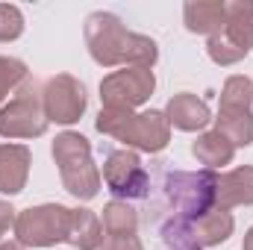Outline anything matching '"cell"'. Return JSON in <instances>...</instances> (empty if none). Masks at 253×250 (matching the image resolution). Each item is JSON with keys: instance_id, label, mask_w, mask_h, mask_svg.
Returning a JSON list of instances; mask_svg holds the SVG:
<instances>
[{"instance_id": "1", "label": "cell", "mask_w": 253, "mask_h": 250, "mask_svg": "<svg viewBox=\"0 0 253 250\" xmlns=\"http://www.w3.org/2000/svg\"><path fill=\"white\" fill-rule=\"evenodd\" d=\"M85 47L100 68H153L159 47L150 36L126 30L112 12H91L85 18Z\"/></svg>"}, {"instance_id": "2", "label": "cell", "mask_w": 253, "mask_h": 250, "mask_svg": "<svg viewBox=\"0 0 253 250\" xmlns=\"http://www.w3.org/2000/svg\"><path fill=\"white\" fill-rule=\"evenodd\" d=\"M94 126H97V132L121 141L126 150H141V153H162L171 141V124H168L165 112H159V109L129 112V109L103 106L97 112Z\"/></svg>"}, {"instance_id": "3", "label": "cell", "mask_w": 253, "mask_h": 250, "mask_svg": "<svg viewBox=\"0 0 253 250\" xmlns=\"http://www.w3.org/2000/svg\"><path fill=\"white\" fill-rule=\"evenodd\" d=\"M53 162L59 168V180H62L65 191L77 200H91L100 191V168L91 159V144L83 132L65 129L53 138Z\"/></svg>"}, {"instance_id": "4", "label": "cell", "mask_w": 253, "mask_h": 250, "mask_svg": "<svg viewBox=\"0 0 253 250\" xmlns=\"http://www.w3.org/2000/svg\"><path fill=\"white\" fill-rule=\"evenodd\" d=\"M236 230V218L227 209H212L200 218H165L159 233L168 250H206L224 245Z\"/></svg>"}, {"instance_id": "5", "label": "cell", "mask_w": 253, "mask_h": 250, "mask_svg": "<svg viewBox=\"0 0 253 250\" xmlns=\"http://www.w3.org/2000/svg\"><path fill=\"white\" fill-rule=\"evenodd\" d=\"M162 194L168 212L177 218H200L215 209L218 197V174L215 171H168Z\"/></svg>"}, {"instance_id": "6", "label": "cell", "mask_w": 253, "mask_h": 250, "mask_svg": "<svg viewBox=\"0 0 253 250\" xmlns=\"http://www.w3.org/2000/svg\"><path fill=\"white\" fill-rule=\"evenodd\" d=\"M44 83L27 77L9 103L0 106V135L3 138H39L47 132V115H44V100H42Z\"/></svg>"}, {"instance_id": "7", "label": "cell", "mask_w": 253, "mask_h": 250, "mask_svg": "<svg viewBox=\"0 0 253 250\" xmlns=\"http://www.w3.org/2000/svg\"><path fill=\"white\" fill-rule=\"evenodd\" d=\"M71 212L62 203H42L18 212L15 218V242L24 248H53L68 242L71 233Z\"/></svg>"}, {"instance_id": "8", "label": "cell", "mask_w": 253, "mask_h": 250, "mask_svg": "<svg viewBox=\"0 0 253 250\" xmlns=\"http://www.w3.org/2000/svg\"><path fill=\"white\" fill-rule=\"evenodd\" d=\"M153 88H156L153 68H121L100 80V100L109 109L135 112L153 97Z\"/></svg>"}, {"instance_id": "9", "label": "cell", "mask_w": 253, "mask_h": 250, "mask_svg": "<svg viewBox=\"0 0 253 250\" xmlns=\"http://www.w3.org/2000/svg\"><path fill=\"white\" fill-rule=\"evenodd\" d=\"M103 183L115 194V200H141L147 197L150 188V174L144 171L141 159L135 150H112L103 162Z\"/></svg>"}, {"instance_id": "10", "label": "cell", "mask_w": 253, "mask_h": 250, "mask_svg": "<svg viewBox=\"0 0 253 250\" xmlns=\"http://www.w3.org/2000/svg\"><path fill=\"white\" fill-rule=\"evenodd\" d=\"M42 100H44V115L47 121L53 124H77L83 115H85V106H88V94H85V85L71 77V74H56L50 80H44V88H42Z\"/></svg>"}, {"instance_id": "11", "label": "cell", "mask_w": 253, "mask_h": 250, "mask_svg": "<svg viewBox=\"0 0 253 250\" xmlns=\"http://www.w3.org/2000/svg\"><path fill=\"white\" fill-rule=\"evenodd\" d=\"M33 153L27 144H0V194H21L30 180Z\"/></svg>"}, {"instance_id": "12", "label": "cell", "mask_w": 253, "mask_h": 250, "mask_svg": "<svg viewBox=\"0 0 253 250\" xmlns=\"http://www.w3.org/2000/svg\"><path fill=\"white\" fill-rule=\"evenodd\" d=\"M165 118L174 129H183V132H197L212 121V109L206 100H200L197 94L191 91H180L168 100L165 106Z\"/></svg>"}, {"instance_id": "13", "label": "cell", "mask_w": 253, "mask_h": 250, "mask_svg": "<svg viewBox=\"0 0 253 250\" xmlns=\"http://www.w3.org/2000/svg\"><path fill=\"white\" fill-rule=\"evenodd\" d=\"M183 24L194 36H218L227 24V3L221 0H191L183 6Z\"/></svg>"}, {"instance_id": "14", "label": "cell", "mask_w": 253, "mask_h": 250, "mask_svg": "<svg viewBox=\"0 0 253 250\" xmlns=\"http://www.w3.org/2000/svg\"><path fill=\"white\" fill-rule=\"evenodd\" d=\"M236 206H253V165L233 168L218 177V197L215 209H236Z\"/></svg>"}, {"instance_id": "15", "label": "cell", "mask_w": 253, "mask_h": 250, "mask_svg": "<svg viewBox=\"0 0 253 250\" xmlns=\"http://www.w3.org/2000/svg\"><path fill=\"white\" fill-rule=\"evenodd\" d=\"M191 156L206 168V171H215L221 165H230L233 156H236V147L215 129L209 132H200L194 141H191Z\"/></svg>"}, {"instance_id": "16", "label": "cell", "mask_w": 253, "mask_h": 250, "mask_svg": "<svg viewBox=\"0 0 253 250\" xmlns=\"http://www.w3.org/2000/svg\"><path fill=\"white\" fill-rule=\"evenodd\" d=\"M224 36L245 53L253 50V3L251 0H233L227 3V24Z\"/></svg>"}, {"instance_id": "17", "label": "cell", "mask_w": 253, "mask_h": 250, "mask_svg": "<svg viewBox=\"0 0 253 250\" xmlns=\"http://www.w3.org/2000/svg\"><path fill=\"white\" fill-rule=\"evenodd\" d=\"M68 242L77 250H100L103 242V224L91 209H74L71 212V233Z\"/></svg>"}, {"instance_id": "18", "label": "cell", "mask_w": 253, "mask_h": 250, "mask_svg": "<svg viewBox=\"0 0 253 250\" xmlns=\"http://www.w3.org/2000/svg\"><path fill=\"white\" fill-rule=\"evenodd\" d=\"M215 121V132H221L236 150L239 147H251L253 144V112H221Z\"/></svg>"}, {"instance_id": "19", "label": "cell", "mask_w": 253, "mask_h": 250, "mask_svg": "<svg viewBox=\"0 0 253 250\" xmlns=\"http://www.w3.org/2000/svg\"><path fill=\"white\" fill-rule=\"evenodd\" d=\"M103 233L106 236H135L138 230V212L126 200H109L103 206Z\"/></svg>"}, {"instance_id": "20", "label": "cell", "mask_w": 253, "mask_h": 250, "mask_svg": "<svg viewBox=\"0 0 253 250\" xmlns=\"http://www.w3.org/2000/svg\"><path fill=\"white\" fill-rule=\"evenodd\" d=\"M253 106V80L245 74L227 77L221 88V112H251Z\"/></svg>"}, {"instance_id": "21", "label": "cell", "mask_w": 253, "mask_h": 250, "mask_svg": "<svg viewBox=\"0 0 253 250\" xmlns=\"http://www.w3.org/2000/svg\"><path fill=\"white\" fill-rule=\"evenodd\" d=\"M30 77V68L15 59V56H0V106L9 97V91H15L24 80Z\"/></svg>"}, {"instance_id": "22", "label": "cell", "mask_w": 253, "mask_h": 250, "mask_svg": "<svg viewBox=\"0 0 253 250\" xmlns=\"http://www.w3.org/2000/svg\"><path fill=\"white\" fill-rule=\"evenodd\" d=\"M206 53H209V59L215 65H221V68H227V65H236V62H242L248 53L245 50H239L224 33H218V36H212L209 42H206Z\"/></svg>"}, {"instance_id": "23", "label": "cell", "mask_w": 253, "mask_h": 250, "mask_svg": "<svg viewBox=\"0 0 253 250\" xmlns=\"http://www.w3.org/2000/svg\"><path fill=\"white\" fill-rule=\"evenodd\" d=\"M24 36V12L15 3H0V42H15Z\"/></svg>"}, {"instance_id": "24", "label": "cell", "mask_w": 253, "mask_h": 250, "mask_svg": "<svg viewBox=\"0 0 253 250\" xmlns=\"http://www.w3.org/2000/svg\"><path fill=\"white\" fill-rule=\"evenodd\" d=\"M100 250H144L138 236H103Z\"/></svg>"}, {"instance_id": "25", "label": "cell", "mask_w": 253, "mask_h": 250, "mask_svg": "<svg viewBox=\"0 0 253 250\" xmlns=\"http://www.w3.org/2000/svg\"><path fill=\"white\" fill-rule=\"evenodd\" d=\"M15 209H12V203L9 200H0V239L9 233V230H15Z\"/></svg>"}, {"instance_id": "26", "label": "cell", "mask_w": 253, "mask_h": 250, "mask_svg": "<svg viewBox=\"0 0 253 250\" xmlns=\"http://www.w3.org/2000/svg\"><path fill=\"white\" fill-rule=\"evenodd\" d=\"M242 250H253V227L245 233V245H242Z\"/></svg>"}, {"instance_id": "27", "label": "cell", "mask_w": 253, "mask_h": 250, "mask_svg": "<svg viewBox=\"0 0 253 250\" xmlns=\"http://www.w3.org/2000/svg\"><path fill=\"white\" fill-rule=\"evenodd\" d=\"M0 250H24V245H18V242H0Z\"/></svg>"}]
</instances>
